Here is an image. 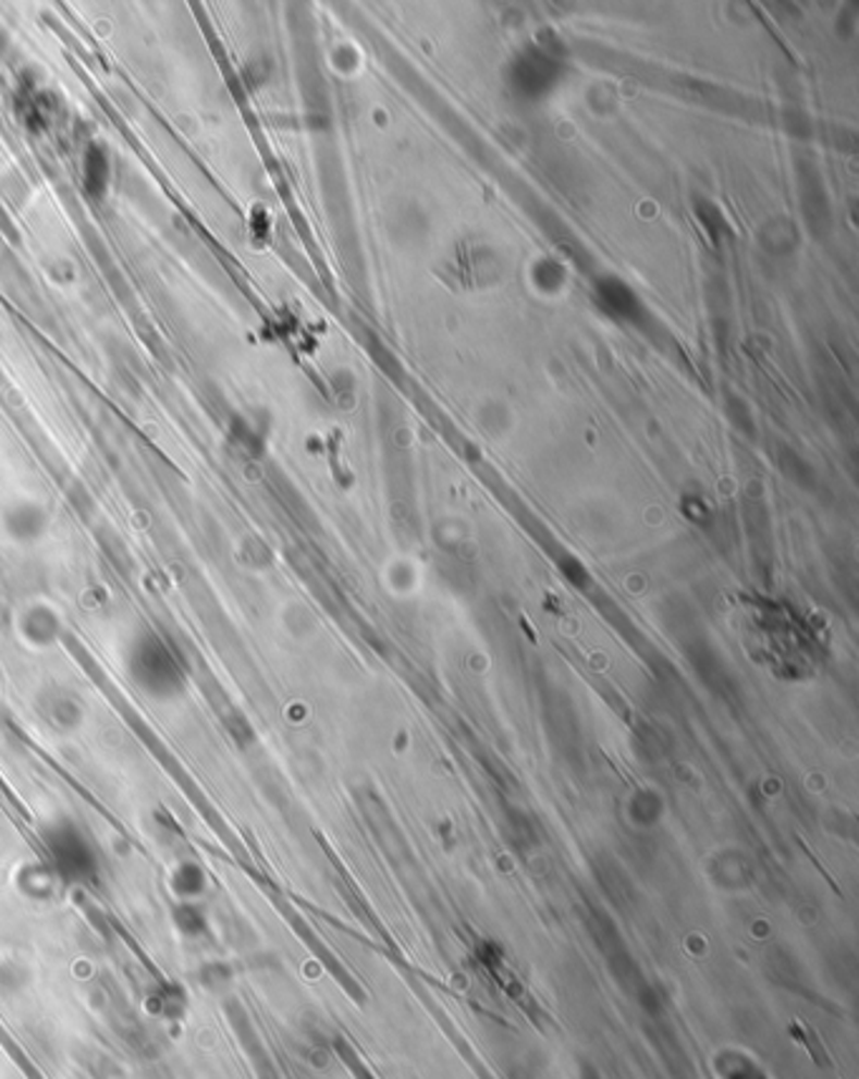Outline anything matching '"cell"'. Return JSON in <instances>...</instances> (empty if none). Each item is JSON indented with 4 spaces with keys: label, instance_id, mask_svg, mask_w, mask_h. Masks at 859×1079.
I'll return each mask as SVG.
<instances>
[{
    "label": "cell",
    "instance_id": "1",
    "mask_svg": "<svg viewBox=\"0 0 859 1079\" xmlns=\"http://www.w3.org/2000/svg\"><path fill=\"white\" fill-rule=\"evenodd\" d=\"M124 669L136 689L155 701H174L187 691L184 663L157 630H139L126 643Z\"/></svg>",
    "mask_w": 859,
    "mask_h": 1079
},
{
    "label": "cell",
    "instance_id": "2",
    "mask_svg": "<svg viewBox=\"0 0 859 1079\" xmlns=\"http://www.w3.org/2000/svg\"><path fill=\"white\" fill-rule=\"evenodd\" d=\"M46 845L56 873L61 878H66V881H86L88 875H94V847L88 845L82 830L71 825V822H59V825L48 830Z\"/></svg>",
    "mask_w": 859,
    "mask_h": 1079
},
{
    "label": "cell",
    "instance_id": "3",
    "mask_svg": "<svg viewBox=\"0 0 859 1079\" xmlns=\"http://www.w3.org/2000/svg\"><path fill=\"white\" fill-rule=\"evenodd\" d=\"M15 628H19L23 643H28L30 649L44 651L61 641L63 618L48 603H30L19 613Z\"/></svg>",
    "mask_w": 859,
    "mask_h": 1079
},
{
    "label": "cell",
    "instance_id": "5",
    "mask_svg": "<svg viewBox=\"0 0 859 1079\" xmlns=\"http://www.w3.org/2000/svg\"><path fill=\"white\" fill-rule=\"evenodd\" d=\"M3 523L8 535L19 542H34L46 532V513L34 502H19L5 510Z\"/></svg>",
    "mask_w": 859,
    "mask_h": 1079
},
{
    "label": "cell",
    "instance_id": "4",
    "mask_svg": "<svg viewBox=\"0 0 859 1079\" xmlns=\"http://www.w3.org/2000/svg\"><path fill=\"white\" fill-rule=\"evenodd\" d=\"M38 714L56 726V732H74L84 722V704L71 691L51 686L38 699Z\"/></svg>",
    "mask_w": 859,
    "mask_h": 1079
}]
</instances>
